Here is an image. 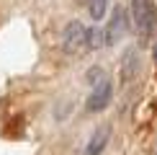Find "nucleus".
Here are the masks:
<instances>
[{
	"label": "nucleus",
	"instance_id": "1",
	"mask_svg": "<svg viewBox=\"0 0 157 155\" xmlns=\"http://www.w3.org/2000/svg\"><path fill=\"white\" fill-rule=\"evenodd\" d=\"M132 21L142 39H147L157 31V5L155 0H132Z\"/></svg>",
	"mask_w": 157,
	"mask_h": 155
},
{
	"label": "nucleus",
	"instance_id": "2",
	"mask_svg": "<svg viewBox=\"0 0 157 155\" xmlns=\"http://www.w3.org/2000/svg\"><path fill=\"white\" fill-rule=\"evenodd\" d=\"M82 47H88V26L82 21H70L62 31V49L67 54H77Z\"/></svg>",
	"mask_w": 157,
	"mask_h": 155
},
{
	"label": "nucleus",
	"instance_id": "3",
	"mask_svg": "<svg viewBox=\"0 0 157 155\" xmlns=\"http://www.w3.org/2000/svg\"><path fill=\"white\" fill-rule=\"evenodd\" d=\"M113 98V85H111V80H101L98 85H93V93L88 96V101H85V111L88 114H95V111H103V109L111 103Z\"/></svg>",
	"mask_w": 157,
	"mask_h": 155
},
{
	"label": "nucleus",
	"instance_id": "4",
	"mask_svg": "<svg viewBox=\"0 0 157 155\" xmlns=\"http://www.w3.org/2000/svg\"><path fill=\"white\" fill-rule=\"evenodd\" d=\"M126 10L121 8V5H116L113 13H111V21L106 26V47H111V44H116L119 39L126 34Z\"/></svg>",
	"mask_w": 157,
	"mask_h": 155
},
{
	"label": "nucleus",
	"instance_id": "5",
	"mask_svg": "<svg viewBox=\"0 0 157 155\" xmlns=\"http://www.w3.org/2000/svg\"><path fill=\"white\" fill-rule=\"evenodd\" d=\"M136 78H139V52L134 47H129V49H124V54H121V83L129 85Z\"/></svg>",
	"mask_w": 157,
	"mask_h": 155
},
{
	"label": "nucleus",
	"instance_id": "6",
	"mask_svg": "<svg viewBox=\"0 0 157 155\" xmlns=\"http://www.w3.org/2000/svg\"><path fill=\"white\" fill-rule=\"evenodd\" d=\"M111 134H113L111 124H98V127H95V132L90 134L88 145H85V155H101V153L108 147V142H111Z\"/></svg>",
	"mask_w": 157,
	"mask_h": 155
},
{
	"label": "nucleus",
	"instance_id": "7",
	"mask_svg": "<svg viewBox=\"0 0 157 155\" xmlns=\"http://www.w3.org/2000/svg\"><path fill=\"white\" fill-rule=\"evenodd\" d=\"M106 47V29H88V49H101Z\"/></svg>",
	"mask_w": 157,
	"mask_h": 155
},
{
	"label": "nucleus",
	"instance_id": "8",
	"mask_svg": "<svg viewBox=\"0 0 157 155\" xmlns=\"http://www.w3.org/2000/svg\"><path fill=\"white\" fill-rule=\"evenodd\" d=\"M106 5H108V0H88V13H90V18H93V21H101L103 13H106Z\"/></svg>",
	"mask_w": 157,
	"mask_h": 155
},
{
	"label": "nucleus",
	"instance_id": "9",
	"mask_svg": "<svg viewBox=\"0 0 157 155\" xmlns=\"http://www.w3.org/2000/svg\"><path fill=\"white\" fill-rule=\"evenodd\" d=\"M85 80H88L90 85H98L101 80H106V70L103 67H90L88 73H85Z\"/></svg>",
	"mask_w": 157,
	"mask_h": 155
},
{
	"label": "nucleus",
	"instance_id": "10",
	"mask_svg": "<svg viewBox=\"0 0 157 155\" xmlns=\"http://www.w3.org/2000/svg\"><path fill=\"white\" fill-rule=\"evenodd\" d=\"M155 60H157V49H155Z\"/></svg>",
	"mask_w": 157,
	"mask_h": 155
}]
</instances>
